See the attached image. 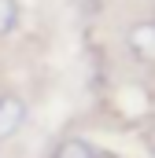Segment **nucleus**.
<instances>
[{
  "label": "nucleus",
  "instance_id": "nucleus-6",
  "mask_svg": "<svg viewBox=\"0 0 155 158\" xmlns=\"http://www.w3.org/2000/svg\"><path fill=\"white\" fill-rule=\"evenodd\" d=\"M96 158H118V155H104V151H100V155H96Z\"/></svg>",
  "mask_w": 155,
  "mask_h": 158
},
{
  "label": "nucleus",
  "instance_id": "nucleus-5",
  "mask_svg": "<svg viewBox=\"0 0 155 158\" xmlns=\"http://www.w3.org/2000/svg\"><path fill=\"white\" fill-rule=\"evenodd\" d=\"M144 147H148V155L155 158V125H148V129H144Z\"/></svg>",
  "mask_w": 155,
  "mask_h": 158
},
{
  "label": "nucleus",
  "instance_id": "nucleus-3",
  "mask_svg": "<svg viewBox=\"0 0 155 158\" xmlns=\"http://www.w3.org/2000/svg\"><path fill=\"white\" fill-rule=\"evenodd\" d=\"M100 151L89 143V140H81V136H67V140H59L55 147H52V155L48 158H96Z\"/></svg>",
  "mask_w": 155,
  "mask_h": 158
},
{
  "label": "nucleus",
  "instance_id": "nucleus-2",
  "mask_svg": "<svg viewBox=\"0 0 155 158\" xmlns=\"http://www.w3.org/2000/svg\"><path fill=\"white\" fill-rule=\"evenodd\" d=\"M126 44H129V52H133L144 66H155V22H137V26H129Z\"/></svg>",
  "mask_w": 155,
  "mask_h": 158
},
{
  "label": "nucleus",
  "instance_id": "nucleus-1",
  "mask_svg": "<svg viewBox=\"0 0 155 158\" xmlns=\"http://www.w3.org/2000/svg\"><path fill=\"white\" fill-rule=\"evenodd\" d=\"M26 99L15 96V92H0V143L19 136V129L26 125Z\"/></svg>",
  "mask_w": 155,
  "mask_h": 158
},
{
  "label": "nucleus",
  "instance_id": "nucleus-4",
  "mask_svg": "<svg viewBox=\"0 0 155 158\" xmlns=\"http://www.w3.org/2000/svg\"><path fill=\"white\" fill-rule=\"evenodd\" d=\"M22 22V7L19 0H0V37H11Z\"/></svg>",
  "mask_w": 155,
  "mask_h": 158
}]
</instances>
